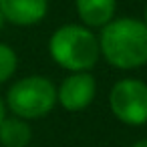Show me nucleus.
I'll use <instances>...</instances> for the list:
<instances>
[{
  "label": "nucleus",
  "mask_w": 147,
  "mask_h": 147,
  "mask_svg": "<svg viewBox=\"0 0 147 147\" xmlns=\"http://www.w3.org/2000/svg\"><path fill=\"white\" fill-rule=\"evenodd\" d=\"M81 24L87 28H103L115 18L117 0H75Z\"/></svg>",
  "instance_id": "0eeeda50"
},
{
  "label": "nucleus",
  "mask_w": 147,
  "mask_h": 147,
  "mask_svg": "<svg viewBox=\"0 0 147 147\" xmlns=\"http://www.w3.org/2000/svg\"><path fill=\"white\" fill-rule=\"evenodd\" d=\"M4 20L14 26H34L49 12V0H0Z\"/></svg>",
  "instance_id": "423d86ee"
},
{
  "label": "nucleus",
  "mask_w": 147,
  "mask_h": 147,
  "mask_svg": "<svg viewBox=\"0 0 147 147\" xmlns=\"http://www.w3.org/2000/svg\"><path fill=\"white\" fill-rule=\"evenodd\" d=\"M4 105L14 117L24 121L42 119L57 107V87L42 75L22 77L10 85Z\"/></svg>",
  "instance_id": "7ed1b4c3"
},
{
  "label": "nucleus",
  "mask_w": 147,
  "mask_h": 147,
  "mask_svg": "<svg viewBox=\"0 0 147 147\" xmlns=\"http://www.w3.org/2000/svg\"><path fill=\"white\" fill-rule=\"evenodd\" d=\"M143 24L147 26V4H145V10H143Z\"/></svg>",
  "instance_id": "f8f14e48"
},
{
  "label": "nucleus",
  "mask_w": 147,
  "mask_h": 147,
  "mask_svg": "<svg viewBox=\"0 0 147 147\" xmlns=\"http://www.w3.org/2000/svg\"><path fill=\"white\" fill-rule=\"evenodd\" d=\"M97 97V81L91 73H69L57 87V105L69 113H81Z\"/></svg>",
  "instance_id": "39448f33"
},
{
  "label": "nucleus",
  "mask_w": 147,
  "mask_h": 147,
  "mask_svg": "<svg viewBox=\"0 0 147 147\" xmlns=\"http://www.w3.org/2000/svg\"><path fill=\"white\" fill-rule=\"evenodd\" d=\"M6 117V105H4V101L0 99V121H2Z\"/></svg>",
  "instance_id": "9d476101"
},
{
  "label": "nucleus",
  "mask_w": 147,
  "mask_h": 147,
  "mask_svg": "<svg viewBox=\"0 0 147 147\" xmlns=\"http://www.w3.org/2000/svg\"><path fill=\"white\" fill-rule=\"evenodd\" d=\"M4 24H6V20H4V16H2V12H0V28H2Z\"/></svg>",
  "instance_id": "ddd939ff"
},
{
  "label": "nucleus",
  "mask_w": 147,
  "mask_h": 147,
  "mask_svg": "<svg viewBox=\"0 0 147 147\" xmlns=\"http://www.w3.org/2000/svg\"><path fill=\"white\" fill-rule=\"evenodd\" d=\"M109 109L117 121L129 127L147 123V83L141 79H119L109 91Z\"/></svg>",
  "instance_id": "20e7f679"
},
{
  "label": "nucleus",
  "mask_w": 147,
  "mask_h": 147,
  "mask_svg": "<svg viewBox=\"0 0 147 147\" xmlns=\"http://www.w3.org/2000/svg\"><path fill=\"white\" fill-rule=\"evenodd\" d=\"M51 59L69 73H91L99 63V38L83 24H63L49 38Z\"/></svg>",
  "instance_id": "f03ea898"
},
{
  "label": "nucleus",
  "mask_w": 147,
  "mask_h": 147,
  "mask_svg": "<svg viewBox=\"0 0 147 147\" xmlns=\"http://www.w3.org/2000/svg\"><path fill=\"white\" fill-rule=\"evenodd\" d=\"M131 147H147V137H143V139H139V141H135Z\"/></svg>",
  "instance_id": "9b49d317"
},
{
  "label": "nucleus",
  "mask_w": 147,
  "mask_h": 147,
  "mask_svg": "<svg viewBox=\"0 0 147 147\" xmlns=\"http://www.w3.org/2000/svg\"><path fill=\"white\" fill-rule=\"evenodd\" d=\"M32 141V127L20 117H4L0 121V145L2 147H28Z\"/></svg>",
  "instance_id": "6e6552de"
},
{
  "label": "nucleus",
  "mask_w": 147,
  "mask_h": 147,
  "mask_svg": "<svg viewBox=\"0 0 147 147\" xmlns=\"http://www.w3.org/2000/svg\"><path fill=\"white\" fill-rule=\"evenodd\" d=\"M101 57L119 71H135L147 65V26L143 20L121 16L101 28Z\"/></svg>",
  "instance_id": "f257e3e1"
},
{
  "label": "nucleus",
  "mask_w": 147,
  "mask_h": 147,
  "mask_svg": "<svg viewBox=\"0 0 147 147\" xmlns=\"http://www.w3.org/2000/svg\"><path fill=\"white\" fill-rule=\"evenodd\" d=\"M18 69V55L12 47L0 42V85L10 81Z\"/></svg>",
  "instance_id": "1a4fd4ad"
}]
</instances>
